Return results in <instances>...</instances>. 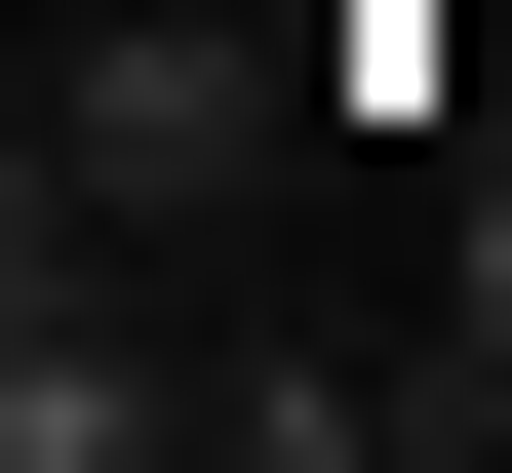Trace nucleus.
Listing matches in <instances>:
<instances>
[{"label":"nucleus","mask_w":512,"mask_h":473,"mask_svg":"<svg viewBox=\"0 0 512 473\" xmlns=\"http://www.w3.org/2000/svg\"><path fill=\"white\" fill-rule=\"evenodd\" d=\"M276 119H316V79H276L237 0H79L40 119H0V237H119V276H158V237H237V158H276Z\"/></svg>","instance_id":"obj_1"},{"label":"nucleus","mask_w":512,"mask_h":473,"mask_svg":"<svg viewBox=\"0 0 512 473\" xmlns=\"http://www.w3.org/2000/svg\"><path fill=\"white\" fill-rule=\"evenodd\" d=\"M394 355H434V434H512V79H473V198H434V316Z\"/></svg>","instance_id":"obj_3"},{"label":"nucleus","mask_w":512,"mask_h":473,"mask_svg":"<svg viewBox=\"0 0 512 473\" xmlns=\"http://www.w3.org/2000/svg\"><path fill=\"white\" fill-rule=\"evenodd\" d=\"M119 434H197V355L119 316V237H0V473H119Z\"/></svg>","instance_id":"obj_2"}]
</instances>
